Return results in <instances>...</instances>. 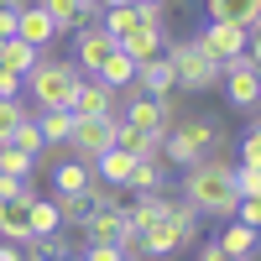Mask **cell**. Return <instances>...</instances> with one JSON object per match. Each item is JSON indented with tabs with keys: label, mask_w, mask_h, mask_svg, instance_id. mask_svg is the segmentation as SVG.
<instances>
[{
	"label": "cell",
	"mask_w": 261,
	"mask_h": 261,
	"mask_svg": "<svg viewBox=\"0 0 261 261\" xmlns=\"http://www.w3.org/2000/svg\"><path fill=\"white\" fill-rule=\"evenodd\" d=\"M235 162H225V151H209V157H199L193 167H183V199L193 204V214H220V220H230L235 204H241V193H235L230 183Z\"/></svg>",
	"instance_id": "obj_1"
},
{
	"label": "cell",
	"mask_w": 261,
	"mask_h": 261,
	"mask_svg": "<svg viewBox=\"0 0 261 261\" xmlns=\"http://www.w3.org/2000/svg\"><path fill=\"white\" fill-rule=\"evenodd\" d=\"M209 151H225V125L214 115H188V120H178L162 136L157 157H167L172 167H193L199 157H209Z\"/></svg>",
	"instance_id": "obj_2"
},
{
	"label": "cell",
	"mask_w": 261,
	"mask_h": 261,
	"mask_svg": "<svg viewBox=\"0 0 261 261\" xmlns=\"http://www.w3.org/2000/svg\"><path fill=\"white\" fill-rule=\"evenodd\" d=\"M79 63H58V58H47L42 53L37 58V68L21 79V89L32 94V105L37 110H68V99H73V89H79Z\"/></svg>",
	"instance_id": "obj_3"
},
{
	"label": "cell",
	"mask_w": 261,
	"mask_h": 261,
	"mask_svg": "<svg viewBox=\"0 0 261 261\" xmlns=\"http://www.w3.org/2000/svg\"><path fill=\"white\" fill-rule=\"evenodd\" d=\"M167 63H172V79H178V89L188 94H204V89H220V63H214L204 47H199V37H178L172 42L167 37Z\"/></svg>",
	"instance_id": "obj_4"
},
{
	"label": "cell",
	"mask_w": 261,
	"mask_h": 261,
	"mask_svg": "<svg viewBox=\"0 0 261 261\" xmlns=\"http://www.w3.org/2000/svg\"><path fill=\"white\" fill-rule=\"evenodd\" d=\"M261 47H246L241 58H230L225 63V68H220V84H225V99L235 105V110H256V105H261Z\"/></svg>",
	"instance_id": "obj_5"
},
{
	"label": "cell",
	"mask_w": 261,
	"mask_h": 261,
	"mask_svg": "<svg viewBox=\"0 0 261 261\" xmlns=\"http://www.w3.org/2000/svg\"><path fill=\"white\" fill-rule=\"evenodd\" d=\"M120 94H125V115H120V120H125V125H136V130H146V136H157V141L183 120L178 110H172V99H167V94H162V99H151V94L136 89V84H130V89H120Z\"/></svg>",
	"instance_id": "obj_6"
},
{
	"label": "cell",
	"mask_w": 261,
	"mask_h": 261,
	"mask_svg": "<svg viewBox=\"0 0 261 261\" xmlns=\"http://www.w3.org/2000/svg\"><path fill=\"white\" fill-rule=\"evenodd\" d=\"M115 120H120V115H89V120L73 115V136H68L73 157H79V162H94L99 151H110V146H115Z\"/></svg>",
	"instance_id": "obj_7"
},
{
	"label": "cell",
	"mask_w": 261,
	"mask_h": 261,
	"mask_svg": "<svg viewBox=\"0 0 261 261\" xmlns=\"http://www.w3.org/2000/svg\"><path fill=\"white\" fill-rule=\"evenodd\" d=\"M68 110L79 120H89V115H120V94L110 89V84H99L94 73H84L79 89H73V99H68Z\"/></svg>",
	"instance_id": "obj_8"
},
{
	"label": "cell",
	"mask_w": 261,
	"mask_h": 261,
	"mask_svg": "<svg viewBox=\"0 0 261 261\" xmlns=\"http://www.w3.org/2000/svg\"><path fill=\"white\" fill-rule=\"evenodd\" d=\"M183 246H188V241L172 230L167 214H157L151 225H141V230H136V256H146V261H167V256H178Z\"/></svg>",
	"instance_id": "obj_9"
},
{
	"label": "cell",
	"mask_w": 261,
	"mask_h": 261,
	"mask_svg": "<svg viewBox=\"0 0 261 261\" xmlns=\"http://www.w3.org/2000/svg\"><path fill=\"white\" fill-rule=\"evenodd\" d=\"M199 47H204V53H209L214 63H220V68H225L230 58H241V53L251 47V32L230 27V21H209V27L199 32Z\"/></svg>",
	"instance_id": "obj_10"
},
{
	"label": "cell",
	"mask_w": 261,
	"mask_h": 261,
	"mask_svg": "<svg viewBox=\"0 0 261 261\" xmlns=\"http://www.w3.org/2000/svg\"><path fill=\"white\" fill-rule=\"evenodd\" d=\"M37 6L42 11H47V21H53V27L58 32H79V27H94V21H99V0H37Z\"/></svg>",
	"instance_id": "obj_11"
},
{
	"label": "cell",
	"mask_w": 261,
	"mask_h": 261,
	"mask_svg": "<svg viewBox=\"0 0 261 261\" xmlns=\"http://www.w3.org/2000/svg\"><path fill=\"white\" fill-rule=\"evenodd\" d=\"M73 37H79V42H73V53H79V73H94L99 63H105V58L115 53V37L105 32L99 21H94V27H79Z\"/></svg>",
	"instance_id": "obj_12"
},
{
	"label": "cell",
	"mask_w": 261,
	"mask_h": 261,
	"mask_svg": "<svg viewBox=\"0 0 261 261\" xmlns=\"http://www.w3.org/2000/svg\"><path fill=\"white\" fill-rule=\"evenodd\" d=\"M209 21H230L241 32H261V0H204Z\"/></svg>",
	"instance_id": "obj_13"
},
{
	"label": "cell",
	"mask_w": 261,
	"mask_h": 261,
	"mask_svg": "<svg viewBox=\"0 0 261 261\" xmlns=\"http://www.w3.org/2000/svg\"><path fill=\"white\" fill-rule=\"evenodd\" d=\"M136 89H141V94H151V99H162V94H172V89H178V79H172V63H167V53H157V58L136 63Z\"/></svg>",
	"instance_id": "obj_14"
},
{
	"label": "cell",
	"mask_w": 261,
	"mask_h": 261,
	"mask_svg": "<svg viewBox=\"0 0 261 261\" xmlns=\"http://www.w3.org/2000/svg\"><path fill=\"white\" fill-rule=\"evenodd\" d=\"M79 230H84V246H115L120 230H125V214L120 209H89V220Z\"/></svg>",
	"instance_id": "obj_15"
},
{
	"label": "cell",
	"mask_w": 261,
	"mask_h": 261,
	"mask_svg": "<svg viewBox=\"0 0 261 261\" xmlns=\"http://www.w3.org/2000/svg\"><path fill=\"white\" fill-rule=\"evenodd\" d=\"M16 37H21V42H32L37 53H47V42L58 37V27L47 21V11H42L37 0H32L27 11H16Z\"/></svg>",
	"instance_id": "obj_16"
},
{
	"label": "cell",
	"mask_w": 261,
	"mask_h": 261,
	"mask_svg": "<svg viewBox=\"0 0 261 261\" xmlns=\"http://www.w3.org/2000/svg\"><path fill=\"white\" fill-rule=\"evenodd\" d=\"M94 79H99V84H110V89L120 94V89H130V84H136V63H130V58L115 47V53H110V58H105L99 68H94Z\"/></svg>",
	"instance_id": "obj_17"
},
{
	"label": "cell",
	"mask_w": 261,
	"mask_h": 261,
	"mask_svg": "<svg viewBox=\"0 0 261 261\" xmlns=\"http://www.w3.org/2000/svg\"><path fill=\"white\" fill-rule=\"evenodd\" d=\"M89 183H94V167L79 162V157L53 167V193H89Z\"/></svg>",
	"instance_id": "obj_18"
},
{
	"label": "cell",
	"mask_w": 261,
	"mask_h": 261,
	"mask_svg": "<svg viewBox=\"0 0 261 261\" xmlns=\"http://www.w3.org/2000/svg\"><path fill=\"white\" fill-rule=\"evenodd\" d=\"M32 120H37V130H42V141H47V146H68V136H73V110H37Z\"/></svg>",
	"instance_id": "obj_19"
},
{
	"label": "cell",
	"mask_w": 261,
	"mask_h": 261,
	"mask_svg": "<svg viewBox=\"0 0 261 261\" xmlns=\"http://www.w3.org/2000/svg\"><path fill=\"white\" fill-rule=\"evenodd\" d=\"M58 204L53 199H42V193H37V199H27V230H32V241H42V235H58Z\"/></svg>",
	"instance_id": "obj_20"
},
{
	"label": "cell",
	"mask_w": 261,
	"mask_h": 261,
	"mask_svg": "<svg viewBox=\"0 0 261 261\" xmlns=\"http://www.w3.org/2000/svg\"><path fill=\"white\" fill-rule=\"evenodd\" d=\"M37 47H32V42H21V37H11V42H0V68H11L16 79H27L32 68H37Z\"/></svg>",
	"instance_id": "obj_21"
},
{
	"label": "cell",
	"mask_w": 261,
	"mask_h": 261,
	"mask_svg": "<svg viewBox=\"0 0 261 261\" xmlns=\"http://www.w3.org/2000/svg\"><path fill=\"white\" fill-rule=\"evenodd\" d=\"M115 146L120 151H130L136 162H146V157H157V136H146V130H136V125H125V120H115Z\"/></svg>",
	"instance_id": "obj_22"
},
{
	"label": "cell",
	"mask_w": 261,
	"mask_h": 261,
	"mask_svg": "<svg viewBox=\"0 0 261 261\" xmlns=\"http://www.w3.org/2000/svg\"><path fill=\"white\" fill-rule=\"evenodd\" d=\"M162 183H167V167H162L157 157L136 162V167H130V178H125V188H130V193H162Z\"/></svg>",
	"instance_id": "obj_23"
},
{
	"label": "cell",
	"mask_w": 261,
	"mask_h": 261,
	"mask_svg": "<svg viewBox=\"0 0 261 261\" xmlns=\"http://www.w3.org/2000/svg\"><path fill=\"white\" fill-rule=\"evenodd\" d=\"M6 146L27 151V157H42V151H47V141H42V130H37L32 115H21V120H16V130H11V141H6Z\"/></svg>",
	"instance_id": "obj_24"
},
{
	"label": "cell",
	"mask_w": 261,
	"mask_h": 261,
	"mask_svg": "<svg viewBox=\"0 0 261 261\" xmlns=\"http://www.w3.org/2000/svg\"><path fill=\"white\" fill-rule=\"evenodd\" d=\"M214 246H225V251H235V256H256V230L251 225H225L220 235H214Z\"/></svg>",
	"instance_id": "obj_25"
},
{
	"label": "cell",
	"mask_w": 261,
	"mask_h": 261,
	"mask_svg": "<svg viewBox=\"0 0 261 261\" xmlns=\"http://www.w3.org/2000/svg\"><path fill=\"white\" fill-rule=\"evenodd\" d=\"M167 220H172V230H178L188 246L199 241V214H193V204H188V199H167Z\"/></svg>",
	"instance_id": "obj_26"
},
{
	"label": "cell",
	"mask_w": 261,
	"mask_h": 261,
	"mask_svg": "<svg viewBox=\"0 0 261 261\" xmlns=\"http://www.w3.org/2000/svg\"><path fill=\"white\" fill-rule=\"evenodd\" d=\"M53 204H58L63 225H84L89 220V193H53Z\"/></svg>",
	"instance_id": "obj_27"
},
{
	"label": "cell",
	"mask_w": 261,
	"mask_h": 261,
	"mask_svg": "<svg viewBox=\"0 0 261 261\" xmlns=\"http://www.w3.org/2000/svg\"><path fill=\"white\" fill-rule=\"evenodd\" d=\"M230 183H235V193H241V199H261V167H246V162H235Z\"/></svg>",
	"instance_id": "obj_28"
},
{
	"label": "cell",
	"mask_w": 261,
	"mask_h": 261,
	"mask_svg": "<svg viewBox=\"0 0 261 261\" xmlns=\"http://www.w3.org/2000/svg\"><path fill=\"white\" fill-rule=\"evenodd\" d=\"M0 172L27 178V172H37V157H27V151H16V146H0Z\"/></svg>",
	"instance_id": "obj_29"
},
{
	"label": "cell",
	"mask_w": 261,
	"mask_h": 261,
	"mask_svg": "<svg viewBox=\"0 0 261 261\" xmlns=\"http://www.w3.org/2000/svg\"><path fill=\"white\" fill-rule=\"evenodd\" d=\"M0 199H6V204H27V199H37V188H32L27 178H11V172H0Z\"/></svg>",
	"instance_id": "obj_30"
},
{
	"label": "cell",
	"mask_w": 261,
	"mask_h": 261,
	"mask_svg": "<svg viewBox=\"0 0 261 261\" xmlns=\"http://www.w3.org/2000/svg\"><path fill=\"white\" fill-rule=\"evenodd\" d=\"M21 115H27V110H21L16 99H0V146L11 141V130H16V120H21Z\"/></svg>",
	"instance_id": "obj_31"
},
{
	"label": "cell",
	"mask_w": 261,
	"mask_h": 261,
	"mask_svg": "<svg viewBox=\"0 0 261 261\" xmlns=\"http://www.w3.org/2000/svg\"><path fill=\"white\" fill-rule=\"evenodd\" d=\"M241 162L261 167V130H246V136H241Z\"/></svg>",
	"instance_id": "obj_32"
},
{
	"label": "cell",
	"mask_w": 261,
	"mask_h": 261,
	"mask_svg": "<svg viewBox=\"0 0 261 261\" xmlns=\"http://www.w3.org/2000/svg\"><path fill=\"white\" fill-rule=\"evenodd\" d=\"M235 220L251 225V230H261V199H241V204H235Z\"/></svg>",
	"instance_id": "obj_33"
},
{
	"label": "cell",
	"mask_w": 261,
	"mask_h": 261,
	"mask_svg": "<svg viewBox=\"0 0 261 261\" xmlns=\"http://www.w3.org/2000/svg\"><path fill=\"white\" fill-rule=\"evenodd\" d=\"M79 256H84V261H125L115 246H79Z\"/></svg>",
	"instance_id": "obj_34"
},
{
	"label": "cell",
	"mask_w": 261,
	"mask_h": 261,
	"mask_svg": "<svg viewBox=\"0 0 261 261\" xmlns=\"http://www.w3.org/2000/svg\"><path fill=\"white\" fill-rule=\"evenodd\" d=\"M199 261H251V256H235V251H225V246H214V241H209V246L199 251Z\"/></svg>",
	"instance_id": "obj_35"
},
{
	"label": "cell",
	"mask_w": 261,
	"mask_h": 261,
	"mask_svg": "<svg viewBox=\"0 0 261 261\" xmlns=\"http://www.w3.org/2000/svg\"><path fill=\"white\" fill-rule=\"evenodd\" d=\"M16 94H21V79L11 68H0V99H16Z\"/></svg>",
	"instance_id": "obj_36"
},
{
	"label": "cell",
	"mask_w": 261,
	"mask_h": 261,
	"mask_svg": "<svg viewBox=\"0 0 261 261\" xmlns=\"http://www.w3.org/2000/svg\"><path fill=\"white\" fill-rule=\"evenodd\" d=\"M0 261H21V246H11V241H0Z\"/></svg>",
	"instance_id": "obj_37"
},
{
	"label": "cell",
	"mask_w": 261,
	"mask_h": 261,
	"mask_svg": "<svg viewBox=\"0 0 261 261\" xmlns=\"http://www.w3.org/2000/svg\"><path fill=\"white\" fill-rule=\"evenodd\" d=\"M130 6H162V0H130Z\"/></svg>",
	"instance_id": "obj_38"
},
{
	"label": "cell",
	"mask_w": 261,
	"mask_h": 261,
	"mask_svg": "<svg viewBox=\"0 0 261 261\" xmlns=\"http://www.w3.org/2000/svg\"><path fill=\"white\" fill-rule=\"evenodd\" d=\"M99 6H130V0H99Z\"/></svg>",
	"instance_id": "obj_39"
},
{
	"label": "cell",
	"mask_w": 261,
	"mask_h": 261,
	"mask_svg": "<svg viewBox=\"0 0 261 261\" xmlns=\"http://www.w3.org/2000/svg\"><path fill=\"white\" fill-rule=\"evenodd\" d=\"M125 261H136V256H125Z\"/></svg>",
	"instance_id": "obj_40"
}]
</instances>
